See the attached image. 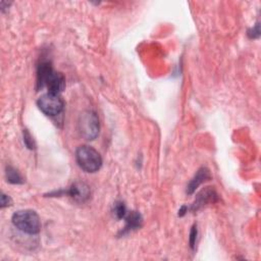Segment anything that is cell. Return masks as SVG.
I'll return each mask as SVG.
<instances>
[{"mask_svg":"<svg viewBox=\"0 0 261 261\" xmlns=\"http://www.w3.org/2000/svg\"><path fill=\"white\" fill-rule=\"evenodd\" d=\"M37 84L39 88L46 87L48 93L60 94L66 88V79L62 73L54 70L50 63L43 62L38 67Z\"/></svg>","mask_w":261,"mask_h":261,"instance_id":"obj_1","label":"cell"},{"mask_svg":"<svg viewBox=\"0 0 261 261\" xmlns=\"http://www.w3.org/2000/svg\"><path fill=\"white\" fill-rule=\"evenodd\" d=\"M13 225L27 235H37L41 231V220L38 214L31 210L19 211L13 215Z\"/></svg>","mask_w":261,"mask_h":261,"instance_id":"obj_2","label":"cell"},{"mask_svg":"<svg viewBox=\"0 0 261 261\" xmlns=\"http://www.w3.org/2000/svg\"><path fill=\"white\" fill-rule=\"evenodd\" d=\"M76 160L79 167L90 174L98 172L102 166L101 155L91 146H80L76 151Z\"/></svg>","mask_w":261,"mask_h":261,"instance_id":"obj_3","label":"cell"},{"mask_svg":"<svg viewBox=\"0 0 261 261\" xmlns=\"http://www.w3.org/2000/svg\"><path fill=\"white\" fill-rule=\"evenodd\" d=\"M99 119L95 112L86 111L81 114L78 121V130L86 140H94L99 134Z\"/></svg>","mask_w":261,"mask_h":261,"instance_id":"obj_4","label":"cell"},{"mask_svg":"<svg viewBox=\"0 0 261 261\" xmlns=\"http://www.w3.org/2000/svg\"><path fill=\"white\" fill-rule=\"evenodd\" d=\"M37 106L44 115L48 117H56L64 111L65 102L60 94L46 93L38 99Z\"/></svg>","mask_w":261,"mask_h":261,"instance_id":"obj_5","label":"cell"},{"mask_svg":"<svg viewBox=\"0 0 261 261\" xmlns=\"http://www.w3.org/2000/svg\"><path fill=\"white\" fill-rule=\"evenodd\" d=\"M66 194H68L76 202L83 203L90 198L91 189L86 183L76 182L72 185V187L68 191H66Z\"/></svg>","mask_w":261,"mask_h":261,"instance_id":"obj_6","label":"cell"},{"mask_svg":"<svg viewBox=\"0 0 261 261\" xmlns=\"http://www.w3.org/2000/svg\"><path fill=\"white\" fill-rule=\"evenodd\" d=\"M218 201V194L214 189H205L202 190L196 197V200L192 206V210L194 212H197L201 210L202 207L207 205L208 203H214Z\"/></svg>","mask_w":261,"mask_h":261,"instance_id":"obj_7","label":"cell"},{"mask_svg":"<svg viewBox=\"0 0 261 261\" xmlns=\"http://www.w3.org/2000/svg\"><path fill=\"white\" fill-rule=\"evenodd\" d=\"M212 179V176H211V172L208 169L206 168H201L197 174L195 175V177L191 180V182L189 183L188 187H187V194L188 195H191L193 194L196 189L201 185L203 184L204 182L211 180Z\"/></svg>","mask_w":261,"mask_h":261,"instance_id":"obj_8","label":"cell"},{"mask_svg":"<svg viewBox=\"0 0 261 261\" xmlns=\"http://www.w3.org/2000/svg\"><path fill=\"white\" fill-rule=\"evenodd\" d=\"M125 219H126V227H125L124 231L122 232L123 235L126 233L140 229L142 226V223H143L142 216L137 212L129 213L128 215H126Z\"/></svg>","mask_w":261,"mask_h":261,"instance_id":"obj_9","label":"cell"},{"mask_svg":"<svg viewBox=\"0 0 261 261\" xmlns=\"http://www.w3.org/2000/svg\"><path fill=\"white\" fill-rule=\"evenodd\" d=\"M7 179L11 184H23L24 183L22 176L13 167L7 168Z\"/></svg>","mask_w":261,"mask_h":261,"instance_id":"obj_10","label":"cell"},{"mask_svg":"<svg viewBox=\"0 0 261 261\" xmlns=\"http://www.w3.org/2000/svg\"><path fill=\"white\" fill-rule=\"evenodd\" d=\"M114 215L116 216V218L118 220L125 219V217L127 215V208H126V205L124 204V202H122V201L116 202V204L114 205Z\"/></svg>","mask_w":261,"mask_h":261,"instance_id":"obj_11","label":"cell"},{"mask_svg":"<svg viewBox=\"0 0 261 261\" xmlns=\"http://www.w3.org/2000/svg\"><path fill=\"white\" fill-rule=\"evenodd\" d=\"M24 142H25L26 146H27L29 149L33 150V149L36 148L35 141H34L32 135L29 133L28 130H25V132H24Z\"/></svg>","mask_w":261,"mask_h":261,"instance_id":"obj_12","label":"cell"},{"mask_svg":"<svg viewBox=\"0 0 261 261\" xmlns=\"http://www.w3.org/2000/svg\"><path fill=\"white\" fill-rule=\"evenodd\" d=\"M197 234H198L197 226H193V228L191 230V233H190V246H191L192 249H195L196 240H197Z\"/></svg>","mask_w":261,"mask_h":261,"instance_id":"obj_13","label":"cell"},{"mask_svg":"<svg viewBox=\"0 0 261 261\" xmlns=\"http://www.w3.org/2000/svg\"><path fill=\"white\" fill-rule=\"evenodd\" d=\"M248 36L251 39H256L260 36V30H259V24H256V26L248 31Z\"/></svg>","mask_w":261,"mask_h":261,"instance_id":"obj_14","label":"cell"},{"mask_svg":"<svg viewBox=\"0 0 261 261\" xmlns=\"http://www.w3.org/2000/svg\"><path fill=\"white\" fill-rule=\"evenodd\" d=\"M12 198L10 196H8L7 194L3 193L2 194V208H5V207H8V206H11L12 205Z\"/></svg>","mask_w":261,"mask_h":261,"instance_id":"obj_15","label":"cell"},{"mask_svg":"<svg viewBox=\"0 0 261 261\" xmlns=\"http://www.w3.org/2000/svg\"><path fill=\"white\" fill-rule=\"evenodd\" d=\"M187 212H188V208L186 206H182V208L179 211V217H184Z\"/></svg>","mask_w":261,"mask_h":261,"instance_id":"obj_16","label":"cell"}]
</instances>
